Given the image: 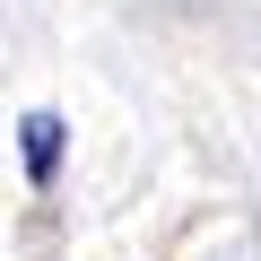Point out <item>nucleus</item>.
<instances>
[{
    "label": "nucleus",
    "mask_w": 261,
    "mask_h": 261,
    "mask_svg": "<svg viewBox=\"0 0 261 261\" xmlns=\"http://www.w3.org/2000/svg\"><path fill=\"white\" fill-rule=\"evenodd\" d=\"M18 157H27V183H53V166H61V113H27Z\"/></svg>",
    "instance_id": "obj_1"
}]
</instances>
